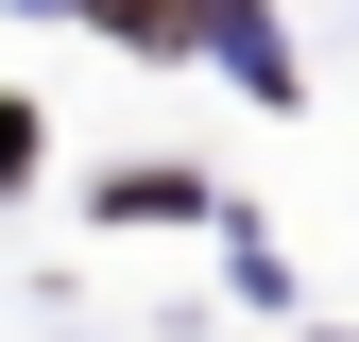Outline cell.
I'll list each match as a JSON object with an SVG mask.
<instances>
[{"mask_svg": "<svg viewBox=\"0 0 359 342\" xmlns=\"http://www.w3.org/2000/svg\"><path fill=\"white\" fill-rule=\"evenodd\" d=\"M103 34H137V52H205V0H86Z\"/></svg>", "mask_w": 359, "mask_h": 342, "instance_id": "6da1fadb", "label": "cell"}]
</instances>
